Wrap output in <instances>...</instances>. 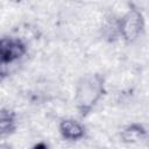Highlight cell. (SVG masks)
Returning a JSON list of instances; mask_svg holds the SVG:
<instances>
[{
	"label": "cell",
	"instance_id": "cell-1",
	"mask_svg": "<svg viewBox=\"0 0 149 149\" xmlns=\"http://www.w3.org/2000/svg\"><path fill=\"white\" fill-rule=\"evenodd\" d=\"M106 93V79L101 73H87L79 78L74 90V105L80 118L88 116Z\"/></svg>",
	"mask_w": 149,
	"mask_h": 149
},
{
	"label": "cell",
	"instance_id": "cell-2",
	"mask_svg": "<svg viewBox=\"0 0 149 149\" xmlns=\"http://www.w3.org/2000/svg\"><path fill=\"white\" fill-rule=\"evenodd\" d=\"M146 27L144 15L135 5H130L126 13L119 16L120 38L126 43H134L143 33Z\"/></svg>",
	"mask_w": 149,
	"mask_h": 149
},
{
	"label": "cell",
	"instance_id": "cell-3",
	"mask_svg": "<svg viewBox=\"0 0 149 149\" xmlns=\"http://www.w3.org/2000/svg\"><path fill=\"white\" fill-rule=\"evenodd\" d=\"M27 54L26 43L19 37H1L0 38V66L13 64Z\"/></svg>",
	"mask_w": 149,
	"mask_h": 149
},
{
	"label": "cell",
	"instance_id": "cell-4",
	"mask_svg": "<svg viewBox=\"0 0 149 149\" xmlns=\"http://www.w3.org/2000/svg\"><path fill=\"white\" fill-rule=\"evenodd\" d=\"M58 132L61 136L66 141H79L85 137L86 135V128L85 126L71 118L63 119L58 125Z\"/></svg>",
	"mask_w": 149,
	"mask_h": 149
},
{
	"label": "cell",
	"instance_id": "cell-5",
	"mask_svg": "<svg viewBox=\"0 0 149 149\" xmlns=\"http://www.w3.org/2000/svg\"><path fill=\"white\" fill-rule=\"evenodd\" d=\"M119 136L121 142L125 144H136L147 139L148 130L143 123L132 122L121 128Z\"/></svg>",
	"mask_w": 149,
	"mask_h": 149
},
{
	"label": "cell",
	"instance_id": "cell-6",
	"mask_svg": "<svg viewBox=\"0 0 149 149\" xmlns=\"http://www.w3.org/2000/svg\"><path fill=\"white\" fill-rule=\"evenodd\" d=\"M17 128L16 113L9 108L0 109V139L7 137L15 133Z\"/></svg>",
	"mask_w": 149,
	"mask_h": 149
},
{
	"label": "cell",
	"instance_id": "cell-7",
	"mask_svg": "<svg viewBox=\"0 0 149 149\" xmlns=\"http://www.w3.org/2000/svg\"><path fill=\"white\" fill-rule=\"evenodd\" d=\"M101 34L102 37L106 38L108 42H114L120 38L119 34V16L109 15L102 22L101 26Z\"/></svg>",
	"mask_w": 149,
	"mask_h": 149
},
{
	"label": "cell",
	"instance_id": "cell-8",
	"mask_svg": "<svg viewBox=\"0 0 149 149\" xmlns=\"http://www.w3.org/2000/svg\"><path fill=\"white\" fill-rule=\"evenodd\" d=\"M30 149H50L49 148V146H48V143H45V142H43V141H41V142H37V143H35Z\"/></svg>",
	"mask_w": 149,
	"mask_h": 149
},
{
	"label": "cell",
	"instance_id": "cell-9",
	"mask_svg": "<svg viewBox=\"0 0 149 149\" xmlns=\"http://www.w3.org/2000/svg\"><path fill=\"white\" fill-rule=\"evenodd\" d=\"M0 149H14V147L7 142H0Z\"/></svg>",
	"mask_w": 149,
	"mask_h": 149
}]
</instances>
